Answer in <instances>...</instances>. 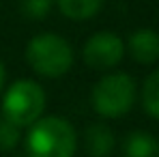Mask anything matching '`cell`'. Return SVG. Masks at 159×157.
I'll return each mask as SVG.
<instances>
[{"label":"cell","instance_id":"obj_6","mask_svg":"<svg viewBox=\"0 0 159 157\" xmlns=\"http://www.w3.org/2000/svg\"><path fill=\"white\" fill-rule=\"evenodd\" d=\"M125 50L140 65H155L159 60V32L153 28L133 30L125 43Z\"/></svg>","mask_w":159,"mask_h":157},{"label":"cell","instance_id":"obj_10","mask_svg":"<svg viewBox=\"0 0 159 157\" xmlns=\"http://www.w3.org/2000/svg\"><path fill=\"white\" fill-rule=\"evenodd\" d=\"M140 101H142V108L144 112L159 121V69L151 71L146 80L142 82V90H140Z\"/></svg>","mask_w":159,"mask_h":157},{"label":"cell","instance_id":"obj_1","mask_svg":"<svg viewBox=\"0 0 159 157\" xmlns=\"http://www.w3.org/2000/svg\"><path fill=\"white\" fill-rule=\"evenodd\" d=\"M75 127L62 116H41L26 133L28 157H73L78 151Z\"/></svg>","mask_w":159,"mask_h":157},{"label":"cell","instance_id":"obj_12","mask_svg":"<svg viewBox=\"0 0 159 157\" xmlns=\"http://www.w3.org/2000/svg\"><path fill=\"white\" fill-rule=\"evenodd\" d=\"M20 138H22V129L0 114V153L13 151L20 144Z\"/></svg>","mask_w":159,"mask_h":157},{"label":"cell","instance_id":"obj_7","mask_svg":"<svg viewBox=\"0 0 159 157\" xmlns=\"http://www.w3.org/2000/svg\"><path fill=\"white\" fill-rule=\"evenodd\" d=\"M82 144L88 157H110L116 146V136L106 123H93L82 133Z\"/></svg>","mask_w":159,"mask_h":157},{"label":"cell","instance_id":"obj_11","mask_svg":"<svg viewBox=\"0 0 159 157\" xmlns=\"http://www.w3.org/2000/svg\"><path fill=\"white\" fill-rule=\"evenodd\" d=\"M17 9L26 20L41 22L52 13L54 0H17Z\"/></svg>","mask_w":159,"mask_h":157},{"label":"cell","instance_id":"obj_5","mask_svg":"<svg viewBox=\"0 0 159 157\" xmlns=\"http://www.w3.org/2000/svg\"><path fill=\"white\" fill-rule=\"evenodd\" d=\"M125 41L112 32V30H99L90 35L82 45V60L90 69L97 71H110L120 65L125 58Z\"/></svg>","mask_w":159,"mask_h":157},{"label":"cell","instance_id":"obj_9","mask_svg":"<svg viewBox=\"0 0 159 157\" xmlns=\"http://www.w3.org/2000/svg\"><path fill=\"white\" fill-rule=\"evenodd\" d=\"M60 15L71 22H86L93 20L106 4V0H54Z\"/></svg>","mask_w":159,"mask_h":157},{"label":"cell","instance_id":"obj_13","mask_svg":"<svg viewBox=\"0 0 159 157\" xmlns=\"http://www.w3.org/2000/svg\"><path fill=\"white\" fill-rule=\"evenodd\" d=\"M4 82H7V69H4V62H2V58H0V95H2V90H4Z\"/></svg>","mask_w":159,"mask_h":157},{"label":"cell","instance_id":"obj_4","mask_svg":"<svg viewBox=\"0 0 159 157\" xmlns=\"http://www.w3.org/2000/svg\"><path fill=\"white\" fill-rule=\"evenodd\" d=\"M2 116L15 123L20 129L30 127L37 118L43 116L45 110V90L37 80L22 78L15 80L7 90H2Z\"/></svg>","mask_w":159,"mask_h":157},{"label":"cell","instance_id":"obj_3","mask_svg":"<svg viewBox=\"0 0 159 157\" xmlns=\"http://www.w3.org/2000/svg\"><path fill=\"white\" fill-rule=\"evenodd\" d=\"M138 99V84L125 71H110L97 80L90 93L93 110L101 118H120L129 114Z\"/></svg>","mask_w":159,"mask_h":157},{"label":"cell","instance_id":"obj_8","mask_svg":"<svg viewBox=\"0 0 159 157\" xmlns=\"http://www.w3.org/2000/svg\"><path fill=\"white\" fill-rule=\"evenodd\" d=\"M123 155L125 157H159V138L148 131L135 129L127 133L123 142Z\"/></svg>","mask_w":159,"mask_h":157},{"label":"cell","instance_id":"obj_2","mask_svg":"<svg viewBox=\"0 0 159 157\" xmlns=\"http://www.w3.org/2000/svg\"><path fill=\"white\" fill-rule=\"evenodd\" d=\"M28 67L41 78H62L71 71L75 54L71 43L56 32H39L26 43L24 50Z\"/></svg>","mask_w":159,"mask_h":157}]
</instances>
